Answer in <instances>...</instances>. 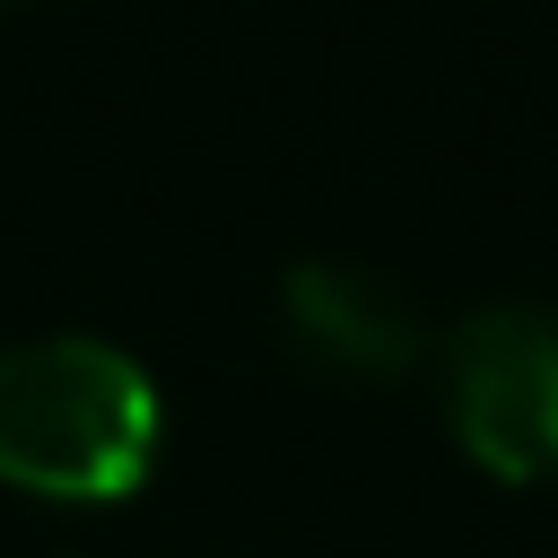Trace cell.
Listing matches in <instances>:
<instances>
[{"label": "cell", "instance_id": "obj_1", "mask_svg": "<svg viewBox=\"0 0 558 558\" xmlns=\"http://www.w3.org/2000/svg\"><path fill=\"white\" fill-rule=\"evenodd\" d=\"M166 401L140 357L87 331L0 349V488L52 506H113L157 471Z\"/></svg>", "mask_w": 558, "mask_h": 558}, {"label": "cell", "instance_id": "obj_2", "mask_svg": "<svg viewBox=\"0 0 558 558\" xmlns=\"http://www.w3.org/2000/svg\"><path fill=\"white\" fill-rule=\"evenodd\" d=\"M445 418L488 480H558V314L488 305L445 340Z\"/></svg>", "mask_w": 558, "mask_h": 558}, {"label": "cell", "instance_id": "obj_3", "mask_svg": "<svg viewBox=\"0 0 558 558\" xmlns=\"http://www.w3.org/2000/svg\"><path fill=\"white\" fill-rule=\"evenodd\" d=\"M279 331L340 384H401L427 366V323L375 262H296L279 279Z\"/></svg>", "mask_w": 558, "mask_h": 558}]
</instances>
